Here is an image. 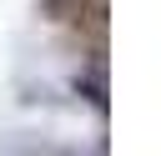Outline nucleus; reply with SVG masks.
<instances>
[{
  "instance_id": "1",
  "label": "nucleus",
  "mask_w": 161,
  "mask_h": 156,
  "mask_svg": "<svg viewBox=\"0 0 161 156\" xmlns=\"http://www.w3.org/2000/svg\"><path fill=\"white\" fill-rule=\"evenodd\" d=\"M45 15L50 20H91V25H101V15H106V0H45Z\"/></svg>"
}]
</instances>
